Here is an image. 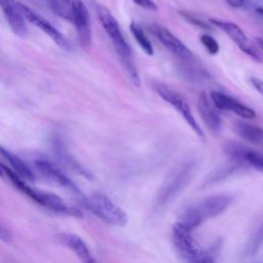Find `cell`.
Instances as JSON below:
<instances>
[{"mask_svg": "<svg viewBox=\"0 0 263 263\" xmlns=\"http://www.w3.org/2000/svg\"><path fill=\"white\" fill-rule=\"evenodd\" d=\"M96 12L105 32L111 39L129 79L132 80L133 84H135L136 86H139L140 76L133 60L132 49L122 35L118 22L116 21L114 15L111 13V11L107 7L101 4L96 5Z\"/></svg>", "mask_w": 263, "mask_h": 263, "instance_id": "obj_1", "label": "cell"}, {"mask_svg": "<svg viewBox=\"0 0 263 263\" xmlns=\"http://www.w3.org/2000/svg\"><path fill=\"white\" fill-rule=\"evenodd\" d=\"M173 242L177 254L191 263H211L215 261L216 252L204 250L192 235V230L181 221L173 225Z\"/></svg>", "mask_w": 263, "mask_h": 263, "instance_id": "obj_2", "label": "cell"}, {"mask_svg": "<svg viewBox=\"0 0 263 263\" xmlns=\"http://www.w3.org/2000/svg\"><path fill=\"white\" fill-rule=\"evenodd\" d=\"M232 197L227 194H216L205 197L188 206L181 215V222L191 230L197 228L203 221L217 217L231 203Z\"/></svg>", "mask_w": 263, "mask_h": 263, "instance_id": "obj_3", "label": "cell"}, {"mask_svg": "<svg viewBox=\"0 0 263 263\" xmlns=\"http://www.w3.org/2000/svg\"><path fill=\"white\" fill-rule=\"evenodd\" d=\"M81 203L108 224L122 227L128 222L126 213L103 193L96 192L87 197L84 196Z\"/></svg>", "mask_w": 263, "mask_h": 263, "instance_id": "obj_4", "label": "cell"}, {"mask_svg": "<svg viewBox=\"0 0 263 263\" xmlns=\"http://www.w3.org/2000/svg\"><path fill=\"white\" fill-rule=\"evenodd\" d=\"M193 173L194 163L192 161L184 162L181 166H179L161 187L156 198L157 206L162 208L172 202L190 182Z\"/></svg>", "mask_w": 263, "mask_h": 263, "instance_id": "obj_5", "label": "cell"}, {"mask_svg": "<svg viewBox=\"0 0 263 263\" xmlns=\"http://www.w3.org/2000/svg\"><path fill=\"white\" fill-rule=\"evenodd\" d=\"M154 90L168 104H171L174 109H176L180 115L183 117V119L188 123V125L191 127V129L201 139H203V133L201 130V127L199 126L198 122L196 121L195 117L193 116L190 106L186 99L177 90L173 89L172 87L167 86L166 84L162 82H155L153 83Z\"/></svg>", "mask_w": 263, "mask_h": 263, "instance_id": "obj_6", "label": "cell"}, {"mask_svg": "<svg viewBox=\"0 0 263 263\" xmlns=\"http://www.w3.org/2000/svg\"><path fill=\"white\" fill-rule=\"evenodd\" d=\"M209 21L212 25L218 27L226 35H228V37L238 46V48L241 51H243L247 55H249L252 60H254L255 62H262V57L260 52L251 43V41L249 40L245 32L238 25L232 22H228L220 18H214V17H211Z\"/></svg>", "mask_w": 263, "mask_h": 263, "instance_id": "obj_7", "label": "cell"}, {"mask_svg": "<svg viewBox=\"0 0 263 263\" xmlns=\"http://www.w3.org/2000/svg\"><path fill=\"white\" fill-rule=\"evenodd\" d=\"M35 166L37 171L49 182L52 184L62 187L66 190H69L70 192L76 194L79 196L80 201L84 198V195L80 192V189L78 186L65 174L63 173L60 167H58L52 162L45 160V159H38L35 161Z\"/></svg>", "mask_w": 263, "mask_h": 263, "instance_id": "obj_8", "label": "cell"}, {"mask_svg": "<svg viewBox=\"0 0 263 263\" xmlns=\"http://www.w3.org/2000/svg\"><path fill=\"white\" fill-rule=\"evenodd\" d=\"M72 23L75 26L81 46L88 49L91 43V27L89 12L82 0H71Z\"/></svg>", "mask_w": 263, "mask_h": 263, "instance_id": "obj_9", "label": "cell"}, {"mask_svg": "<svg viewBox=\"0 0 263 263\" xmlns=\"http://www.w3.org/2000/svg\"><path fill=\"white\" fill-rule=\"evenodd\" d=\"M17 4H18L20 9L23 12L26 21L33 24L38 29H40L42 32H44L49 38H51V40L57 45H59L63 49L68 50L70 48V44H69L67 38L53 25H51L46 18H44L42 15H40L39 13H37L33 9H31L29 6L25 5L24 3L17 1Z\"/></svg>", "mask_w": 263, "mask_h": 263, "instance_id": "obj_10", "label": "cell"}, {"mask_svg": "<svg viewBox=\"0 0 263 263\" xmlns=\"http://www.w3.org/2000/svg\"><path fill=\"white\" fill-rule=\"evenodd\" d=\"M149 29L157 40L175 55L183 60H190L192 58V52L190 49L168 29L158 24L150 25Z\"/></svg>", "mask_w": 263, "mask_h": 263, "instance_id": "obj_11", "label": "cell"}, {"mask_svg": "<svg viewBox=\"0 0 263 263\" xmlns=\"http://www.w3.org/2000/svg\"><path fill=\"white\" fill-rule=\"evenodd\" d=\"M225 152L235 161L243 165H249L257 171L263 172V154L248 148L238 143H227L224 147Z\"/></svg>", "mask_w": 263, "mask_h": 263, "instance_id": "obj_12", "label": "cell"}, {"mask_svg": "<svg viewBox=\"0 0 263 263\" xmlns=\"http://www.w3.org/2000/svg\"><path fill=\"white\" fill-rule=\"evenodd\" d=\"M0 7L12 32L20 37H26L28 35V27L26 24V18L20 9L17 1L0 0Z\"/></svg>", "mask_w": 263, "mask_h": 263, "instance_id": "obj_13", "label": "cell"}, {"mask_svg": "<svg viewBox=\"0 0 263 263\" xmlns=\"http://www.w3.org/2000/svg\"><path fill=\"white\" fill-rule=\"evenodd\" d=\"M36 202L42 206L49 209L50 211H52L54 213L68 215V216H72V217H77V218L83 217L82 212L77 206L67 203L59 195L51 193V192L38 190Z\"/></svg>", "mask_w": 263, "mask_h": 263, "instance_id": "obj_14", "label": "cell"}, {"mask_svg": "<svg viewBox=\"0 0 263 263\" xmlns=\"http://www.w3.org/2000/svg\"><path fill=\"white\" fill-rule=\"evenodd\" d=\"M210 97L215 107L219 110L233 112L245 119H251L256 116V113L253 109L221 91H212Z\"/></svg>", "mask_w": 263, "mask_h": 263, "instance_id": "obj_15", "label": "cell"}, {"mask_svg": "<svg viewBox=\"0 0 263 263\" xmlns=\"http://www.w3.org/2000/svg\"><path fill=\"white\" fill-rule=\"evenodd\" d=\"M198 112L209 129L214 134H219L222 126V120L217 112V108L205 92H201L197 100Z\"/></svg>", "mask_w": 263, "mask_h": 263, "instance_id": "obj_16", "label": "cell"}, {"mask_svg": "<svg viewBox=\"0 0 263 263\" xmlns=\"http://www.w3.org/2000/svg\"><path fill=\"white\" fill-rule=\"evenodd\" d=\"M58 237L67 248L74 252L81 261L85 263L95 262L88 247L80 236L73 233H60Z\"/></svg>", "mask_w": 263, "mask_h": 263, "instance_id": "obj_17", "label": "cell"}, {"mask_svg": "<svg viewBox=\"0 0 263 263\" xmlns=\"http://www.w3.org/2000/svg\"><path fill=\"white\" fill-rule=\"evenodd\" d=\"M233 130L242 139L255 145H263V129L257 125L242 120H235L232 124Z\"/></svg>", "mask_w": 263, "mask_h": 263, "instance_id": "obj_18", "label": "cell"}, {"mask_svg": "<svg viewBox=\"0 0 263 263\" xmlns=\"http://www.w3.org/2000/svg\"><path fill=\"white\" fill-rule=\"evenodd\" d=\"M0 154L6 159V161L9 163L10 168L15 172L17 175H20L22 178H24L27 181H33L35 179L34 173L31 171V168L15 154L10 152L8 149L2 147L0 145Z\"/></svg>", "mask_w": 263, "mask_h": 263, "instance_id": "obj_19", "label": "cell"}, {"mask_svg": "<svg viewBox=\"0 0 263 263\" xmlns=\"http://www.w3.org/2000/svg\"><path fill=\"white\" fill-rule=\"evenodd\" d=\"M53 13L72 22L71 0H41Z\"/></svg>", "mask_w": 263, "mask_h": 263, "instance_id": "obj_20", "label": "cell"}, {"mask_svg": "<svg viewBox=\"0 0 263 263\" xmlns=\"http://www.w3.org/2000/svg\"><path fill=\"white\" fill-rule=\"evenodd\" d=\"M129 30H130V33L133 34L134 38L140 45V47L143 49V51L148 55H153V53H154L153 46H152L150 40L148 39V37L146 36V34L144 33L143 29L135 22H132L129 24Z\"/></svg>", "mask_w": 263, "mask_h": 263, "instance_id": "obj_21", "label": "cell"}, {"mask_svg": "<svg viewBox=\"0 0 263 263\" xmlns=\"http://www.w3.org/2000/svg\"><path fill=\"white\" fill-rule=\"evenodd\" d=\"M263 247V223L253 232L245 248L246 256H255Z\"/></svg>", "mask_w": 263, "mask_h": 263, "instance_id": "obj_22", "label": "cell"}, {"mask_svg": "<svg viewBox=\"0 0 263 263\" xmlns=\"http://www.w3.org/2000/svg\"><path fill=\"white\" fill-rule=\"evenodd\" d=\"M54 148H55V150H57V154H59L60 157H61L68 165L71 166V168H73V170L76 171L77 173L83 175L84 177H86V178H88V179H91V174H90V172H88L82 164L78 163V162L75 160V158H74L73 156H71L70 154H68L67 150H66L63 146H61L60 144L57 143L55 146H54Z\"/></svg>", "mask_w": 263, "mask_h": 263, "instance_id": "obj_23", "label": "cell"}, {"mask_svg": "<svg viewBox=\"0 0 263 263\" xmlns=\"http://www.w3.org/2000/svg\"><path fill=\"white\" fill-rule=\"evenodd\" d=\"M199 39H200L201 44L204 46V48L206 49V51L210 54L214 55V54H217L219 52L220 45H219L218 41L214 37H212L209 34H202Z\"/></svg>", "mask_w": 263, "mask_h": 263, "instance_id": "obj_24", "label": "cell"}, {"mask_svg": "<svg viewBox=\"0 0 263 263\" xmlns=\"http://www.w3.org/2000/svg\"><path fill=\"white\" fill-rule=\"evenodd\" d=\"M179 13L182 15V17H183L185 21H187V22L190 23L191 25L196 26V27H198V28H200V29H203V30H211V27H210L209 24H206V23L203 22L202 20L196 17L195 15H193V14H191V13H189V12H185V11H180Z\"/></svg>", "mask_w": 263, "mask_h": 263, "instance_id": "obj_25", "label": "cell"}, {"mask_svg": "<svg viewBox=\"0 0 263 263\" xmlns=\"http://www.w3.org/2000/svg\"><path fill=\"white\" fill-rule=\"evenodd\" d=\"M135 4H137L140 7H143L145 9L151 10V11H157L158 7L157 4L153 0H133Z\"/></svg>", "mask_w": 263, "mask_h": 263, "instance_id": "obj_26", "label": "cell"}, {"mask_svg": "<svg viewBox=\"0 0 263 263\" xmlns=\"http://www.w3.org/2000/svg\"><path fill=\"white\" fill-rule=\"evenodd\" d=\"M11 239H12V235L10 231L7 228L0 225V240L4 242H9L11 241Z\"/></svg>", "mask_w": 263, "mask_h": 263, "instance_id": "obj_27", "label": "cell"}, {"mask_svg": "<svg viewBox=\"0 0 263 263\" xmlns=\"http://www.w3.org/2000/svg\"><path fill=\"white\" fill-rule=\"evenodd\" d=\"M250 82L256 88V90L263 96V80H261V79H259L257 77H251L250 78Z\"/></svg>", "mask_w": 263, "mask_h": 263, "instance_id": "obj_28", "label": "cell"}, {"mask_svg": "<svg viewBox=\"0 0 263 263\" xmlns=\"http://www.w3.org/2000/svg\"><path fill=\"white\" fill-rule=\"evenodd\" d=\"M226 3L233 8H240L245 5V0H225Z\"/></svg>", "mask_w": 263, "mask_h": 263, "instance_id": "obj_29", "label": "cell"}, {"mask_svg": "<svg viewBox=\"0 0 263 263\" xmlns=\"http://www.w3.org/2000/svg\"><path fill=\"white\" fill-rule=\"evenodd\" d=\"M255 40H256L257 44L259 45V47H260V48L263 50V39H262V38H259V37H257Z\"/></svg>", "mask_w": 263, "mask_h": 263, "instance_id": "obj_30", "label": "cell"}, {"mask_svg": "<svg viewBox=\"0 0 263 263\" xmlns=\"http://www.w3.org/2000/svg\"><path fill=\"white\" fill-rule=\"evenodd\" d=\"M256 11H257V13H259L260 15L263 16V7H257Z\"/></svg>", "mask_w": 263, "mask_h": 263, "instance_id": "obj_31", "label": "cell"}, {"mask_svg": "<svg viewBox=\"0 0 263 263\" xmlns=\"http://www.w3.org/2000/svg\"><path fill=\"white\" fill-rule=\"evenodd\" d=\"M1 176H3V171H2V168H1V166H0V177Z\"/></svg>", "mask_w": 263, "mask_h": 263, "instance_id": "obj_32", "label": "cell"}]
</instances>
